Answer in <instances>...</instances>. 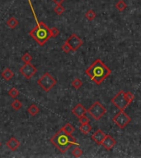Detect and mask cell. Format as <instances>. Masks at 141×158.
I'll list each match as a JSON object with an SVG mask.
<instances>
[{"label": "cell", "instance_id": "7402d4cb", "mask_svg": "<svg viewBox=\"0 0 141 158\" xmlns=\"http://www.w3.org/2000/svg\"><path fill=\"white\" fill-rule=\"evenodd\" d=\"M8 95L10 96L11 97L16 98L19 95L18 90L15 88V87H12L9 91H8Z\"/></svg>", "mask_w": 141, "mask_h": 158}, {"label": "cell", "instance_id": "4fadbf2b", "mask_svg": "<svg viewBox=\"0 0 141 158\" xmlns=\"http://www.w3.org/2000/svg\"><path fill=\"white\" fill-rule=\"evenodd\" d=\"M7 147H8L11 151H16L17 148L20 147V142L17 139L16 137H11L10 139L8 140L7 143Z\"/></svg>", "mask_w": 141, "mask_h": 158}, {"label": "cell", "instance_id": "ac0fdd59", "mask_svg": "<svg viewBox=\"0 0 141 158\" xmlns=\"http://www.w3.org/2000/svg\"><path fill=\"white\" fill-rule=\"evenodd\" d=\"M62 129H63L64 132H66L67 134H72L75 130L74 127L71 124H69V123H67L64 126H63Z\"/></svg>", "mask_w": 141, "mask_h": 158}, {"label": "cell", "instance_id": "7c38bea8", "mask_svg": "<svg viewBox=\"0 0 141 158\" xmlns=\"http://www.w3.org/2000/svg\"><path fill=\"white\" fill-rule=\"evenodd\" d=\"M87 112H88V111H87L86 108L83 106V104H81V103L77 104V105L74 106V108L72 110V113L78 118H79L80 117H82V116L86 115V113H87Z\"/></svg>", "mask_w": 141, "mask_h": 158}, {"label": "cell", "instance_id": "6da1fadb", "mask_svg": "<svg viewBox=\"0 0 141 158\" xmlns=\"http://www.w3.org/2000/svg\"><path fill=\"white\" fill-rule=\"evenodd\" d=\"M85 73L90 77L96 84H101L110 74L112 73V70L107 67L102 61L97 58L90 67L86 69Z\"/></svg>", "mask_w": 141, "mask_h": 158}, {"label": "cell", "instance_id": "30bf717a", "mask_svg": "<svg viewBox=\"0 0 141 158\" xmlns=\"http://www.w3.org/2000/svg\"><path fill=\"white\" fill-rule=\"evenodd\" d=\"M106 136H107V134H106L102 130H101V129H97V130L92 135V139L96 142L97 144L101 145V143L103 142V140L105 139Z\"/></svg>", "mask_w": 141, "mask_h": 158}, {"label": "cell", "instance_id": "ba28073f", "mask_svg": "<svg viewBox=\"0 0 141 158\" xmlns=\"http://www.w3.org/2000/svg\"><path fill=\"white\" fill-rule=\"evenodd\" d=\"M19 71L26 78L30 79L36 73L37 69L31 63H25L24 65L20 68Z\"/></svg>", "mask_w": 141, "mask_h": 158}, {"label": "cell", "instance_id": "4dcf8cb0", "mask_svg": "<svg viewBox=\"0 0 141 158\" xmlns=\"http://www.w3.org/2000/svg\"><path fill=\"white\" fill-rule=\"evenodd\" d=\"M53 1L56 3V4H61L64 0H53Z\"/></svg>", "mask_w": 141, "mask_h": 158}, {"label": "cell", "instance_id": "7a4b0ae2", "mask_svg": "<svg viewBox=\"0 0 141 158\" xmlns=\"http://www.w3.org/2000/svg\"><path fill=\"white\" fill-rule=\"evenodd\" d=\"M28 1H29L30 7L32 8V13H33L35 20L36 21V26H35L34 29L32 30V31L29 32V35L40 45V46H43V45L46 43V41H47L50 38H51V31H50V28H49L48 26H46L43 21H38L37 17H36V13H35L34 8H33V7H32V2H31V0H28Z\"/></svg>", "mask_w": 141, "mask_h": 158}, {"label": "cell", "instance_id": "5bb4252c", "mask_svg": "<svg viewBox=\"0 0 141 158\" xmlns=\"http://www.w3.org/2000/svg\"><path fill=\"white\" fill-rule=\"evenodd\" d=\"M2 77H3V78L5 79L6 81H9L10 79L13 78V77L14 76V73L10 69H5L4 70H3V72H2Z\"/></svg>", "mask_w": 141, "mask_h": 158}, {"label": "cell", "instance_id": "8fae6325", "mask_svg": "<svg viewBox=\"0 0 141 158\" xmlns=\"http://www.w3.org/2000/svg\"><path fill=\"white\" fill-rule=\"evenodd\" d=\"M116 144V141L112 136H110V135L108 134H107V136L105 137V139L103 140V142L101 143V145L103 146V148L108 151L112 150V148H114V146Z\"/></svg>", "mask_w": 141, "mask_h": 158}, {"label": "cell", "instance_id": "3957f363", "mask_svg": "<svg viewBox=\"0 0 141 158\" xmlns=\"http://www.w3.org/2000/svg\"><path fill=\"white\" fill-rule=\"evenodd\" d=\"M51 142L62 153L66 152L69 148L74 145L78 146V143L76 142L74 137L72 134H69L63 129H59L56 134L51 138Z\"/></svg>", "mask_w": 141, "mask_h": 158}, {"label": "cell", "instance_id": "83f0119b", "mask_svg": "<svg viewBox=\"0 0 141 158\" xmlns=\"http://www.w3.org/2000/svg\"><path fill=\"white\" fill-rule=\"evenodd\" d=\"M61 49L62 50L64 51V53H66V54H68V53H69L70 51H72V50H71V48L69 47V45L67 44L66 42H64V44L61 46Z\"/></svg>", "mask_w": 141, "mask_h": 158}, {"label": "cell", "instance_id": "8992f818", "mask_svg": "<svg viewBox=\"0 0 141 158\" xmlns=\"http://www.w3.org/2000/svg\"><path fill=\"white\" fill-rule=\"evenodd\" d=\"M112 103L120 111H124L128 105H130V103L125 97L124 91H120L118 92L116 95L112 99Z\"/></svg>", "mask_w": 141, "mask_h": 158}, {"label": "cell", "instance_id": "ffe728a7", "mask_svg": "<svg viewBox=\"0 0 141 158\" xmlns=\"http://www.w3.org/2000/svg\"><path fill=\"white\" fill-rule=\"evenodd\" d=\"M85 17L86 18L89 20V21H93V19L96 17V13L94 12L93 10L90 9V10H88L87 13H85Z\"/></svg>", "mask_w": 141, "mask_h": 158}, {"label": "cell", "instance_id": "9c48e42d", "mask_svg": "<svg viewBox=\"0 0 141 158\" xmlns=\"http://www.w3.org/2000/svg\"><path fill=\"white\" fill-rule=\"evenodd\" d=\"M65 42L69 45V47L71 48L72 51H76L77 50H78L79 47H81L83 44L82 39L78 36L76 34L71 35Z\"/></svg>", "mask_w": 141, "mask_h": 158}, {"label": "cell", "instance_id": "44dd1931", "mask_svg": "<svg viewBox=\"0 0 141 158\" xmlns=\"http://www.w3.org/2000/svg\"><path fill=\"white\" fill-rule=\"evenodd\" d=\"M72 87H74L75 89H79L80 87L83 86V82L79 78H75L72 82H71Z\"/></svg>", "mask_w": 141, "mask_h": 158}, {"label": "cell", "instance_id": "1f68e13d", "mask_svg": "<svg viewBox=\"0 0 141 158\" xmlns=\"http://www.w3.org/2000/svg\"><path fill=\"white\" fill-rule=\"evenodd\" d=\"M0 146H1V142H0Z\"/></svg>", "mask_w": 141, "mask_h": 158}, {"label": "cell", "instance_id": "4316f807", "mask_svg": "<svg viewBox=\"0 0 141 158\" xmlns=\"http://www.w3.org/2000/svg\"><path fill=\"white\" fill-rule=\"evenodd\" d=\"M125 95L126 99H127V100L129 101V103L131 104V103L134 100V99H135V96H134V94L131 92H125Z\"/></svg>", "mask_w": 141, "mask_h": 158}, {"label": "cell", "instance_id": "603a6c76", "mask_svg": "<svg viewBox=\"0 0 141 158\" xmlns=\"http://www.w3.org/2000/svg\"><path fill=\"white\" fill-rule=\"evenodd\" d=\"M21 106H22V105H21V103L20 102V100H14L13 101V103H12V107H13V109H14L15 111H18V110H20V109L21 108Z\"/></svg>", "mask_w": 141, "mask_h": 158}, {"label": "cell", "instance_id": "cb8c5ba5", "mask_svg": "<svg viewBox=\"0 0 141 158\" xmlns=\"http://www.w3.org/2000/svg\"><path fill=\"white\" fill-rule=\"evenodd\" d=\"M21 60L23 61L24 63H31V61L32 60V57L29 53L27 52L25 53L24 55H22V57H21Z\"/></svg>", "mask_w": 141, "mask_h": 158}, {"label": "cell", "instance_id": "f546056e", "mask_svg": "<svg viewBox=\"0 0 141 158\" xmlns=\"http://www.w3.org/2000/svg\"><path fill=\"white\" fill-rule=\"evenodd\" d=\"M89 121H90V119L86 115H83L79 118V122L81 124H87V123H89Z\"/></svg>", "mask_w": 141, "mask_h": 158}, {"label": "cell", "instance_id": "52a82bcc", "mask_svg": "<svg viewBox=\"0 0 141 158\" xmlns=\"http://www.w3.org/2000/svg\"><path fill=\"white\" fill-rule=\"evenodd\" d=\"M112 120L117 126L120 129H124L130 124L131 121V118L125 113L124 111H120L116 115L114 116Z\"/></svg>", "mask_w": 141, "mask_h": 158}, {"label": "cell", "instance_id": "9a60e30c", "mask_svg": "<svg viewBox=\"0 0 141 158\" xmlns=\"http://www.w3.org/2000/svg\"><path fill=\"white\" fill-rule=\"evenodd\" d=\"M93 129V127L91 126L89 123H87V124H81L79 127L80 131L83 133V134H88L91 132Z\"/></svg>", "mask_w": 141, "mask_h": 158}, {"label": "cell", "instance_id": "484cf974", "mask_svg": "<svg viewBox=\"0 0 141 158\" xmlns=\"http://www.w3.org/2000/svg\"><path fill=\"white\" fill-rule=\"evenodd\" d=\"M72 154L75 157H79L83 155V151L81 150L78 147L75 148L74 150L72 151Z\"/></svg>", "mask_w": 141, "mask_h": 158}, {"label": "cell", "instance_id": "f1b7e54d", "mask_svg": "<svg viewBox=\"0 0 141 158\" xmlns=\"http://www.w3.org/2000/svg\"><path fill=\"white\" fill-rule=\"evenodd\" d=\"M50 31H51V37H56L59 34V31L56 27H52L50 29Z\"/></svg>", "mask_w": 141, "mask_h": 158}, {"label": "cell", "instance_id": "d4e9b609", "mask_svg": "<svg viewBox=\"0 0 141 158\" xmlns=\"http://www.w3.org/2000/svg\"><path fill=\"white\" fill-rule=\"evenodd\" d=\"M54 11L57 15H61L62 13L64 12V8L61 4H57L55 8H54Z\"/></svg>", "mask_w": 141, "mask_h": 158}, {"label": "cell", "instance_id": "5b68a950", "mask_svg": "<svg viewBox=\"0 0 141 158\" xmlns=\"http://www.w3.org/2000/svg\"><path fill=\"white\" fill-rule=\"evenodd\" d=\"M87 111L90 114V115L93 118H95L96 120H99L106 114L107 110L99 101H96L91 105Z\"/></svg>", "mask_w": 141, "mask_h": 158}, {"label": "cell", "instance_id": "d6986e66", "mask_svg": "<svg viewBox=\"0 0 141 158\" xmlns=\"http://www.w3.org/2000/svg\"><path fill=\"white\" fill-rule=\"evenodd\" d=\"M116 8L118 9L119 11L120 12H122L125 9V8H127V5H126V3H125V1H123V0H119L116 3Z\"/></svg>", "mask_w": 141, "mask_h": 158}, {"label": "cell", "instance_id": "277c9868", "mask_svg": "<svg viewBox=\"0 0 141 158\" xmlns=\"http://www.w3.org/2000/svg\"><path fill=\"white\" fill-rule=\"evenodd\" d=\"M57 83L56 79L49 73H45L43 76L37 81V84L45 92H49Z\"/></svg>", "mask_w": 141, "mask_h": 158}, {"label": "cell", "instance_id": "2e32d148", "mask_svg": "<svg viewBox=\"0 0 141 158\" xmlns=\"http://www.w3.org/2000/svg\"><path fill=\"white\" fill-rule=\"evenodd\" d=\"M39 111H40V110L38 108V106L36 105H35V104L30 105L28 109H27V112L32 116H36L39 113Z\"/></svg>", "mask_w": 141, "mask_h": 158}, {"label": "cell", "instance_id": "e0dca14e", "mask_svg": "<svg viewBox=\"0 0 141 158\" xmlns=\"http://www.w3.org/2000/svg\"><path fill=\"white\" fill-rule=\"evenodd\" d=\"M6 24L10 27L11 29H14V28L18 25V21H17V19L15 18L14 17H10V18L7 21V23Z\"/></svg>", "mask_w": 141, "mask_h": 158}]
</instances>
